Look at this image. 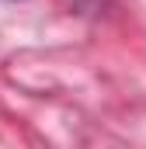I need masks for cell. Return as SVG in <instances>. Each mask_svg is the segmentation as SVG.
Wrapping results in <instances>:
<instances>
[]
</instances>
